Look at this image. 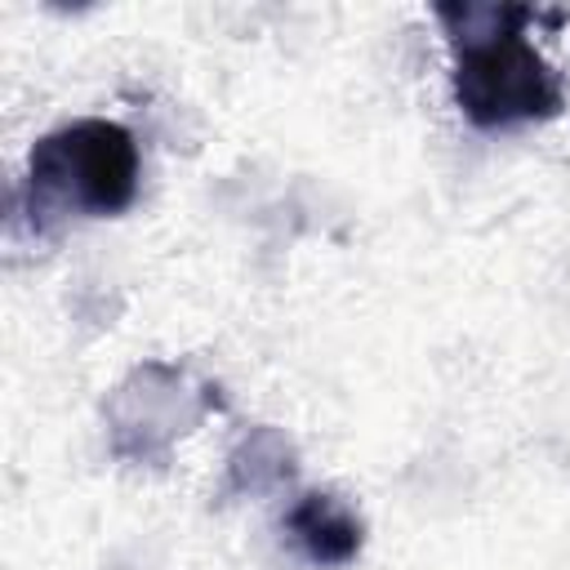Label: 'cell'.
Returning <instances> with one entry per match:
<instances>
[{"label":"cell","instance_id":"obj_1","mask_svg":"<svg viewBox=\"0 0 570 570\" xmlns=\"http://www.w3.org/2000/svg\"><path fill=\"white\" fill-rule=\"evenodd\" d=\"M459 67L454 94L472 125L499 129L517 120H539L561 107L557 76L521 36V27H490V31H459Z\"/></svg>","mask_w":570,"mask_h":570},{"label":"cell","instance_id":"obj_2","mask_svg":"<svg viewBox=\"0 0 570 570\" xmlns=\"http://www.w3.org/2000/svg\"><path fill=\"white\" fill-rule=\"evenodd\" d=\"M31 178L58 187L89 214H116L138 191V151L120 125L80 120L36 147Z\"/></svg>","mask_w":570,"mask_h":570},{"label":"cell","instance_id":"obj_3","mask_svg":"<svg viewBox=\"0 0 570 570\" xmlns=\"http://www.w3.org/2000/svg\"><path fill=\"white\" fill-rule=\"evenodd\" d=\"M289 530L298 534V543L307 548V557L321 561V566H343L361 548V525L330 494H307L289 512Z\"/></svg>","mask_w":570,"mask_h":570}]
</instances>
